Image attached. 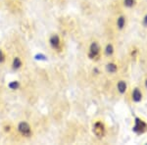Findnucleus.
<instances>
[{"mask_svg": "<svg viewBox=\"0 0 147 145\" xmlns=\"http://www.w3.org/2000/svg\"><path fill=\"white\" fill-rule=\"evenodd\" d=\"M17 129H18L19 134L25 137H30V135L32 134V127H30V123L27 122H24V121L19 123Z\"/></svg>", "mask_w": 147, "mask_h": 145, "instance_id": "f257e3e1", "label": "nucleus"}, {"mask_svg": "<svg viewBox=\"0 0 147 145\" xmlns=\"http://www.w3.org/2000/svg\"><path fill=\"white\" fill-rule=\"evenodd\" d=\"M101 53V47L99 43L97 41H93L91 42V44L89 45V48H88V53L87 55L90 59H97L99 57Z\"/></svg>", "mask_w": 147, "mask_h": 145, "instance_id": "f03ea898", "label": "nucleus"}, {"mask_svg": "<svg viewBox=\"0 0 147 145\" xmlns=\"http://www.w3.org/2000/svg\"><path fill=\"white\" fill-rule=\"evenodd\" d=\"M92 132H93V134L96 137L102 138V137L105 135V132H106L105 125H104L102 122H100V121H97V122L94 123Z\"/></svg>", "mask_w": 147, "mask_h": 145, "instance_id": "7ed1b4c3", "label": "nucleus"}, {"mask_svg": "<svg viewBox=\"0 0 147 145\" xmlns=\"http://www.w3.org/2000/svg\"><path fill=\"white\" fill-rule=\"evenodd\" d=\"M49 44L52 47V49L56 51H60L61 48H62V41H61L58 34H52L49 37Z\"/></svg>", "mask_w": 147, "mask_h": 145, "instance_id": "20e7f679", "label": "nucleus"}, {"mask_svg": "<svg viewBox=\"0 0 147 145\" xmlns=\"http://www.w3.org/2000/svg\"><path fill=\"white\" fill-rule=\"evenodd\" d=\"M142 97H143V95H142V91L140 90V88H138V87H136L134 90H132L131 92V99L134 102H136V103H138V102H140L142 100Z\"/></svg>", "mask_w": 147, "mask_h": 145, "instance_id": "39448f33", "label": "nucleus"}, {"mask_svg": "<svg viewBox=\"0 0 147 145\" xmlns=\"http://www.w3.org/2000/svg\"><path fill=\"white\" fill-rule=\"evenodd\" d=\"M146 127H147V125L143 122V121L139 120V119H136V125H134V132H143L144 130L146 129Z\"/></svg>", "mask_w": 147, "mask_h": 145, "instance_id": "423d86ee", "label": "nucleus"}, {"mask_svg": "<svg viewBox=\"0 0 147 145\" xmlns=\"http://www.w3.org/2000/svg\"><path fill=\"white\" fill-rule=\"evenodd\" d=\"M117 89L121 94H125L127 91V84L125 80H119L117 84Z\"/></svg>", "mask_w": 147, "mask_h": 145, "instance_id": "0eeeda50", "label": "nucleus"}, {"mask_svg": "<svg viewBox=\"0 0 147 145\" xmlns=\"http://www.w3.org/2000/svg\"><path fill=\"white\" fill-rule=\"evenodd\" d=\"M23 66V61L22 59L20 58V57H15V58L13 59V62H12V68L14 69V70H19V69H21Z\"/></svg>", "mask_w": 147, "mask_h": 145, "instance_id": "6e6552de", "label": "nucleus"}, {"mask_svg": "<svg viewBox=\"0 0 147 145\" xmlns=\"http://www.w3.org/2000/svg\"><path fill=\"white\" fill-rule=\"evenodd\" d=\"M106 70L109 74H115L118 71V66L115 63H108L106 65Z\"/></svg>", "mask_w": 147, "mask_h": 145, "instance_id": "1a4fd4ad", "label": "nucleus"}, {"mask_svg": "<svg viewBox=\"0 0 147 145\" xmlns=\"http://www.w3.org/2000/svg\"><path fill=\"white\" fill-rule=\"evenodd\" d=\"M125 23H127L125 18L124 16H120V17H118L117 19V28H119V30H123V28L125 27Z\"/></svg>", "mask_w": 147, "mask_h": 145, "instance_id": "9d476101", "label": "nucleus"}, {"mask_svg": "<svg viewBox=\"0 0 147 145\" xmlns=\"http://www.w3.org/2000/svg\"><path fill=\"white\" fill-rule=\"evenodd\" d=\"M114 50H115V49H114L113 44L108 43V44L105 46V49H104V53H105V55H106V56L110 57V56H112L113 54H114Z\"/></svg>", "mask_w": 147, "mask_h": 145, "instance_id": "9b49d317", "label": "nucleus"}, {"mask_svg": "<svg viewBox=\"0 0 147 145\" xmlns=\"http://www.w3.org/2000/svg\"><path fill=\"white\" fill-rule=\"evenodd\" d=\"M8 87L11 90H16L20 87V82H19L18 80H13V82H11L10 84H8Z\"/></svg>", "mask_w": 147, "mask_h": 145, "instance_id": "f8f14e48", "label": "nucleus"}, {"mask_svg": "<svg viewBox=\"0 0 147 145\" xmlns=\"http://www.w3.org/2000/svg\"><path fill=\"white\" fill-rule=\"evenodd\" d=\"M136 3V0H124V5L127 8H132Z\"/></svg>", "mask_w": 147, "mask_h": 145, "instance_id": "ddd939ff", "label": "nucleus"}, {"mask_svg": "<svg viewBox=\"0 0 147 145\" xmlns=\"http://www.w3.org/2000/svg\"><path fill=\"white\" fill-rule=\"evenodd\" d=\"M4 61H5V54H4V52L0 49V64H2Z\"/></svg>", "mask_w": 147, "mask_h": 145, "instance_id": "4468645a", "label": "nucleus"}, {"mask_svg": "<svg viewBox=\"0 0 147 145\" xmlns=\"http://www.w3.org/2000/svg\"><path fill=\"white\" fill-rule=\"evenodd\" d=\"M34 58L36 59V60H41L42 58H46L44 55H42V54H36V55L34 56Z\"/></svg>", "mask_w": 147, "mask_h": 145, "instance_id": "2eb2a0df", "label": "nucleus"}, {"mask_svg": "<svg viewBox=\"0 0 147 145\" xmlns=\"http://www.w3.org/2000/svg\"><path fill=\"white\" fill-rule=\"evenodd\" d=\"M142 24H143V26H144V27L147 28V15L144 16L143 20H142Z\"/></svg>", "mask_w": 147, "mask_h": 145, "instance_id": "dca6fc26", "label": "nucleus"}, {"mask_svg": "<svg viewBox=\"0 0 147 145\" xmlns=\"http://www.w3.org/2000/svg\"><path fill=\"white\" fill-rule=\"evenodd\" d=\"M145 87H146V88H147V80H145Z\"/></svg>", "mask_w": 147, "mask_h": 145, "instance_id": "f3484780", "label": "nucleus"}]
</instances>
